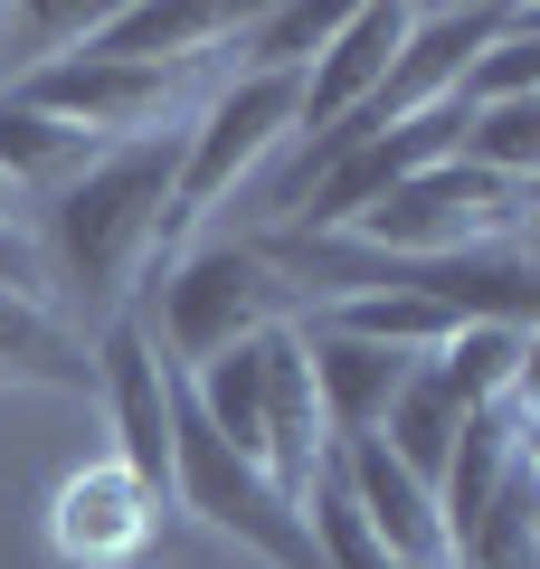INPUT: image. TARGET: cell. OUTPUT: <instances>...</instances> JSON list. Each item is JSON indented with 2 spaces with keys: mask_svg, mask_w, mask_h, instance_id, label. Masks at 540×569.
I'll list each match as a JSON object with an SVG mask.
<instances>
[{
  "mask_svg": "<svg viewBox=\"0 0 540 569\" xmlns=\"http://www.w3.org/2000/svg\"><path fill=\"white\" fill-rule=\"evenodd\" d=\"M96 152H104V142H86L77 123L39 114V104H20L10 86H0V181H20V190H67Z\"/></svg>",
  "mask_w": 540,
  "mask_h": 569,
  "instance_id": "9a60e30c",
  "label": "cell"
},
{
  "mask_svg": "<svg viewBox=\"0 0 540 569\" xmlns=\"http://www.w3.org/2000/svg\"><path fill=\"white\" fill-rule=\"evenodd\" d=\"M474 418V408L456 399V380L437 370V351L427 361H408V380H399V399H389V418H380V447L399 456L408 475H418L427 493H437V475H446V447H456V427Z\"/></svg>",
  "mask_w": 540,
  "mask_h": 569,
  "instance_id": "5bb4252c",
  "label": "cell"
},
{
  "mask_svg": "<svg viewBox=\"0 0 540 569\" xmlns=\"http://www.w3.org/2000/svg\"><path fill=\"white\" fill-rule=\"evenodd\" d=\"M437 370L456 380V399H464V408H493L502 389L531 380V332H512V323H464L456 342L437 351Z\"/></svg>",
  "mask_w": 540,
  "mask_h": 569,
  "instance_id": "e0dca14e",
  "label": "cell"
},
{
  "mask_svg": "<svg viewBox=\"0 0 540 569\" xmlns=\"http://www.w3.org/2000/svg\"><path fill=\"white\" fill-rule=\"evenodd\" d=\"M303 531H313L322 569H399V560L380 550V531L360 522V503H351V485H341L332 456H322V475L303 485Z\"/></svg>",
  "mask_w": 540,
  "mask_h": 569,
  "instance_id": "ac0fdd59",
  "label": "cell"
},
{
  "mask_svg": "<svg viewBox=\"0 0 540 569\" xmlns=\"http://www.w3.org/2000/svg\"><path fill=\"white\" fill-rule=\"evenodd\" d=\"M0 284H10V295H39V305H48V266H39V238H29V228H10V219H0Z\"/></svg>",
  "mask_w": 540,
  "mask_h": 569,
  "instance_id": "44dd1931",
  "label": "cell"
},
{
  "mask_svg": "<svg viewBox=\"0 0 540 569\" xmlns=\"http://www.w3.org/2000/svg\"><path fill=\"white\" fill-rule=\"evenodd\" d=\"M171 503L190 512V522H209L219 541L257 550L266 569H322L313 531H303V503H284V493L266 485L238 447H219V437H209V418L190 408L180 370H171Z\"/></svg>",
  "mask_w": 540,
  "mask_h": 569,
  "instance_id": "277c9868",
  "label": "cell"
},
{
  "mask_svg": "<svg viewBox=\"0 0 540 569\" xmlns=\"http://www.w3.org/2000/svg\"><path fill=\"white\" fill-rule=\"evenodd\" d=\"M276 323H294V284L257 238H200L161 257V361L171 370H200Z\"/></svg>",
  "mask_w": 540,
  "mask_h": 569,
  "instance_id": "7a4b0ae2",
  "label": "cell"
},
{
  "mask_svg": "<svg viewBox=\"0 0 540 569\" xmlns=\"http://www.w3.org/2000/svg\"><path fill=\"white\" fill-rule=\"evenodd\" d=\"M171 86L180 77H161V67H123V58H96V48H58V58H39L10 96L39 104V114H58V123H77L86 142H133V133H152V123L171 114Z\"/></svg>",
  "mask_w": 540,
  "mask_h": 569,
  "instance_id": "52a82bcc",
  "label": "cell"
},
{
  "mask_svg": "<svg viewBox=\"0 0 540 569\" xmlns=\"http://www.w3.org/2000/svg\"><path fill=\"white\" fill-rule=\"evenodd\" d=\"M456 162L493 171V181H540V96L464 114V133H456Z\"/></svg>",
  "mask_w": 540,
  "mask_h": 569,
  "instance_id": "d6986e66",
  "label": "cell"
},
{
  "mask_svg": "<svg viewBox=\"0 0 540 569\" xmlns=\"http://www.w3.org/2000/svg\"><path fill=\"white\" fill-rule=\"evenodd\" d=\"M294 342H303V370H313V399H322L332 447H351V437H380L389 399H399V380H408V351L351 342V332H313V323H294Z\"/></svg>",
  "mask_w": 540,
  "mask_h": 569,
  "instance_id": "7c38bea8",
  "label": "cell"
},
{
  "mask_svg": "<svg viewBox=\"0 0 540 569\" xmlns=\"http://www.w3.org/2000/svg\"><path fill=\"white\" fill-rule=\"evenodd\" d=\"M521 96H540V20H521L512 39H493V48L456 77V104H464V114H483V104H521Z\"/></svg>",
  "mask_w": 540,
  "mask_h": 569,
  "instance_id": "ffe728a7",
  "label": "cell"
},
{
  "mask_svg": "<svg viewBox=\"0 0 540 569\" xmlns=\"http://www.w3.org/2000/svg\"><path fill=\"white\" fill-rule=\"evenodd\" d=\"M408 20H418V10H399V0L341 10V29L322 39V58L303 67V96H294V133H303V142H322L341 114H360V104H370V86L389 77V58H399Z\"/></svg>",
  "mask_w": 540,
  "mask_h": 569,
  "instance_id": "9c48e42d",
  "label": "cell"
},
{
  "mask_svg": "<svg viewBox=\"0 0 540 569\" xmlns=\"http://www.w3.org/2000/svg\"><path fill=\"white\" fill-rule=\"evenodd\" d=\"M531 209H540V181H493V171L446 152L418 181H399L370 219H351L341 238L370 247V257H474V247H531L521 238Z\"/></svg>",
  "mask_w": 540,
  "mask_h": 569,
  "instance_id": "3957f363",
  "label": "cell"
},
{
  "mask_svg": "<svg viewBox=\"0 0 540 569\" xmlns=\"http://www.w3.org/2000/svg\"><path fill=\"white\" fill-rule=\"evenodd\" d=\"M341 485H351L360 522L380 531V550L399 569H456V550H446V522H437V493L418 485V475L399 466V456L380 447V437H351V447H332Z\"/></svg>",
  "mask_w": 540,
  "mask_h": 569,
  "instance_id": "30bf717a",
  "label": "cell"
},
{
  "mask_svg": "<svg viewBox=\"0 0 540 569\" xmlns=\"http://www.w3.org/2000/svg\"><path fill=\"white\" fill-rule=\"evenodd\" d=\"M294 96L303 77H228L200 104V123L180 133V181H171V228H161V257L190 247V228L238 190V171H257L284 133H294Z\"/></svg>",
  "mask_w": 540,
  "mask_h": 569,
  "instance_id": "5b68a950",
  "label": "cell"
},
{
  "mask_svg": "<svg viewBox=\"0 0 540 569\" xmlns=\"http://www.w3.org/2000/svg\"><path fill=\"white\" fill-rule=\"evenodd\" d=\"M171 181H180V133L152 123L133 142H104L96 162L67 190H48L39 209V266H48V305H86L114 323L133 276L161 257V228H171Z\"/></svg>",
  "mask_w": 540,
  "mask_h": 569,
  "instance_id": "6da1fadb",
  "label": "cell"
},
{
  "mask_svg": "<svg viewBox=\"0 0 540 569\" xmlns=\"http://www.w3.org/2000/svg\"><path fill=\"white\" fill-rule=\"evenodd\" d=\"M161 531V493H142L114 456H86L48 493V550L67 569H133Z\"/></svg>",
  "mask_w": 540,
  "mask_h": 569,
  "instance_id": "ba28073f",
  "label": "cell"
},
{
  "mask_svg": "<svg viewBox=\"0 0 540 569\" xmlns=\"http://www.w3.org/2000/svg\"><path fill=\"white\" fill-rule=\"evenodd\" d=\"M96 399L114 418V466L171 503V361L133 313H114L96 332Z\"/></svg>",
  "mask_w": 540,
  "mask_h": 569,
  "instance_id": "8992f818",
  "label": "cell"
},
{
  "mask_svg": "<svg viewBox=\"0 0 540 569\" xmlns=\"http://www.w3.org/2000/svg\"><path fill=\"white\" fill-rule=\"evenodd\" d=\"M332 29H341V10H238L228 48H238V77H303Z\"/></svg>",
  "mask_w": 540,
  "mask_h": 569,
  "instance_id": "2e32d148",
  "label": "cell"
},
{
  "mask_svg": "<svg viewBox=\"0 0 540 569\" xmlns=\"http://www.w3.org/2000/svg\"><path fill=\"white\" fill-rule=\"evenodd\" d=\"M228 29H238V10H219V0H123V10H96V20H86V39H77V48L180 77L190 58L228 48Z\"/></svg>",
  "mask_w": 540,
  "mask_h": 569,
  "instance_id": "8fae6325",
  "label": "cell"
},
{
  "mask_svg": "<svg viewBox=\"0 0 540 569\" xmlns=\"http://www.w3.org/2000/svg\"><path fill=\"white\" fill-rule=\"evenodd\" d=\"M0 389H58V399H96V342L39 295L0 284Z\"/></svg>",
  "mask_w": 540,
  "mask_h": 569,
  "instance_id": "4fadbf2b",
  "label": "cell"
}]
</instances>
